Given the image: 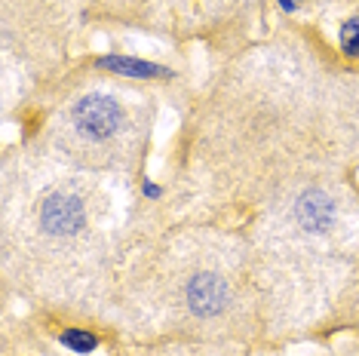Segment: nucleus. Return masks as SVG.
Returning <instances> with one entry per match:
<instances>
[{
    "label": "nucleus",
    "mask_w": 359,
    "mask_h": 356,
    "mask_svg": "<svg viewBox=\"0 0 359 356\" xmlns=\"http://www.w3.org/2000/svg\"><path fill=\"white\" fill-rule=\"evenodd\" d=\"M89 68L102 71V74L120 77V80H135V83H172L178 77L175 68L144 55H126V53H104V55H93Z\"/></svg>",
    "instance_id": "4"
},
{
    "label": "nucleus",
    "mask_w": 359,
    "mask_h": 356,
    "mask_svg": "<svg viewBox=\"0 0 359 356\" xmlns=\"http://www.w3.org/2000/svg\"><path fill=\"white\" fill-rule=\"evenodd\" d=\"M4 356H43V353H34V350H22V347H19V350H15L13 344H6V341H4Z\"/></svg>",
    "instance_id": "7"
},
{
    "label": "nucleus",
    "mask_w": 359,
    "mask_h": 356,
    "mask_svg": "<svg viewBox=\"0 0 359 356\" xmlns=\"http://www.w3.org/2000/svg\"><path fill=\"white\" fill-rule=\"evenodd\" d=\"M151 108L123 99L114 89H83L59 108L43 126L37 157L50 163L74 166L77 172H129L142 160L148 139Z\"/></svg>",
    "instance_id": "3"
},
{
    "label": "nucleus",
    "mask_w": 359,
    "mask_h": 356,
    "mask_svg": "<svg viewBox=\"0 0 359 356\" xmlns=\"http://www.w3.org/2000/svg\"><path fill=\"white\" fill-rule=\"evenodd\" d=\"M334 50L347 64H359V13L341 19L338 34H334Z\"/></svg>",
    "instance_id": "6"
},
{
    "label": "nucleus",
    "mask_w": 359,
    "mask_h": 356,
    "mask_svg": "<svg viewBox=\"0 0 359 356\" xmlns=\"http://www.w3.org/2000/svg\"><path fill=\"white\" fill-rule=\"evenodd\" d=\"M129 341L240 344L264 353V301L249 240L182 231L120 277L114 298Z\"/></svg>",
    "instance_id": "2"
},
{
    "label": "nucleus",
    "mask_w": 359,
    "mask_h": 356,
    "mask_svg": "<svg viewBox=\"0 0 359 356\" xmlns=\"http://www.w3.org/2000/svg\"><path fill=\"white\" fill-rule=\"evenodd\" d=\"M34 153L6 160L4 286L59 307L114 310L117 224L114 197L93 172H53Z\"/></svg>",
    "instance_id": "1"
},
{
    "label": "nucleus",
    "mask_w": 359,
    "mask_h": 356,
    "mask_svg": "<svg viewBox=\"0 0 359 356\" xmlns=\"http://www.w3.org/2000/svg\"><path fill=\"white\" fill-rule=\"evenodd\" d=\"M276 4H280V10H283V13H295L298 6H301L298 0H276Z\"/></svg>",
    "instance_id": "8"
},
{
    "label": "nucleus",
    "mask_w": 359,
    "mask_h": 356,
    "mask_svg": "<svg viewBox=\"0 0 359 356\" xmlns=\"http://www.w3.org/2000/svg\"><path fill=\"white\" fill-rule=\"evenodd\" d=\"M298 4H301V0H298Z\"/></svg>",
    "instance_id": "10"
},
{
    "label": "nucleus",
    "mask_w": 359,
    "mask_h": 356,
    "mask_svg": "<svg viewBox=\"0 0 359 356\" xmlns=\"http://www.w3.org/2000/svg\"><path fill=\"white\" fill-rule=\"evenodd\" d=\"M329 356H338V353H329ZM341 356H347V353H341Z\"/></svg>",
    "instance_id": "9"
},
{
    "label": "nucleus",
    "mask_w": 359,
    "mask_h": 356,
    "mask_svg": "<svg viewBox=\"0 0 359 356\" xmlns=\"http://www.w3.org/2000/svg\"><path fill=\"white\" fill-rule=\"evenodd\" d=\"M240 344H197V341H129L108 356H252Z\"/></svg>",
    "instance_id": "5"
}]
</instances>
